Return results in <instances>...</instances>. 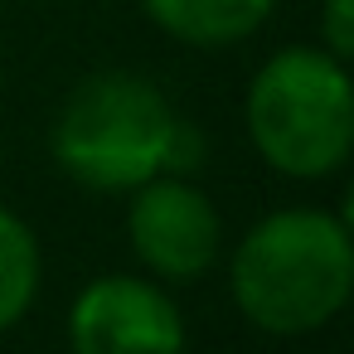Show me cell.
I'll return each instance as SVG.
<instances>
[{"label": "cell", "mask_w": 354, "mask_h": 354, "mask_svg": "<svg viewBox=\"0 0 354 354\" xmlns=\"http://www.w3.org/2000/svg\"><path fill=\"white\" fill-rule=\"evenodd\" d=\"M156 30L194 49H228L267 25L277 0H141Z\"/></svg>", "instance_id": "obj_6"}, {"label": "cell", "mask_w": 354, "mask_h": 354, "mask_svg": "<svg viewBox=\"0 0 354 354\" xmlns=\"http://www.w3.org/2000/svg\"><path fill=\"white\" fill-rule=\"evenodd\" d=\"M39 277H44V252L35 228L0 204V335L10 325H20L39 296Z\"/></svg>", "instance_id": "obj_7"}, {"label": "cell", "mask_w": 354, "mask_h": 354, "mask_svg": "<svg viewBox=\"0 0 354 354\" xmlns=\"http://www.w3.org/2000/svg\"><path fill=\"white\" fill-rule=\"evenodd\" d=\"M127 238L156 281H194L214 267L223 223L199 185H189L185 175H156L131 189Z\"/></svg>", "instance_id": "obj_4"}, {"label": "cell", "mask_w": 354, "mask_h": 354, "mask_svg": "<svg viewBox=\"0 0 354 354\" xmlns=\"http://www.w3.org/2000/svg\"><path fill=\"white\" fill-rule=\"evenodd\" d=\"M252 151L286 180H330L354 151V83L344 59L315 44L277 49L248 83Z\"/></svg>", "instance_id": "obj_3"}, {"label": "cell", "mask_w": 354, "mask_h": 354, "mask_svg": "<svg viewBox=\"0 0 354 354\" xmlns=\"http://www.w3.org/2000/svg\"><path fill=\"white\" fill-rule=\"evenodd\" d=\"M228 286L243 320L262 335L296 339L325 330L354 291L349 223L330 209H277L257 218L228 262Z\"/></svg>", "instance_id": "obj_1"}, {"label": "cell", "mask_w": 354, "mask_h": 354, "mask_svg": "<svg viewBox=\"0 0 354 354\" xmlns=\"http://www.w3.org/2000/svg\"><path fill=\"white\" fill-rule=\"evenodd\" d=\"M180 127V112L151 78L107 68L64 97L49 151L73 185L97 194H131L136 185L170 175Z\"/></svg>", "instance_id": "obj_2"}, {"label": "cell", "mask_w": 354, "mask_h": 354, "mask_svg": "<svg viewBox=\"0 0 354 354\" xmlns=\"http://www.w3.org/2000/svg\"><path fill=\"white\" fill-rule=\"evenodd\" d=\"M320 49L349 64V54H354V0H325L320 6Z\"/></svg>", "instance_id": "obj_8"}, {"label": "cell", "mask_w": 354, "mask_h": 354, "mask_svg": "<svg viewBox=\"0 0 354 354\" xmlns=\"http://www.w3.org/2000/svg\"><path fill=\"white\" fill-rule=\"evenodd\" d=\"M73 354H185V315L151 277L107 272L68 306Z\"/></svg>", "instance_id": "obj_5"}]
</instances>
